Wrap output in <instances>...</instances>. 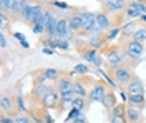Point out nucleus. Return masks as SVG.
Returning <instances> with one entry per match:
<instances>
[{
	"instance_id": "28",
	"label": "nucleus",
	"mask_w": 146,
	"mask_h": 123,
	"mask_svg": "<svg viewBox=\"0 0 146 123\" xmlns=\"http://www.w3.org/2000/svg\"><path fill=\"white\" fill-rule=\"evenodd\" d=\"M72 105H73V108H75V110H80V112H82L83 106H85V100H83L82 96H76V98L72 102Z\"/></svg>"
},
{
	"instance_id": "34",
	"label": "nucleus",
	"mask_w": 146,
	"mask_h": 123,
	"mask_svg": "<svg viewBox=\"0 0 146 123\" xmlns=\"http://www.w3.org/2000/svg\"><path fill=\"white\" fill-rule=\"evenodd\" d=\"M15 103H17V108L18 112H25V103H23V98L18 95L17 98H15Z\"/></svg>"
},
{
	"instance_id": "13",
	"label": "nucleus",
	"mask_w": 146,
	"mask_h": 123,
	"mask_svg": "<svg viewBox=\"0 0 146 123\" xmlns=\"http://www.w3.org/2000/svg\"><path fill=\"white\" fill-rule=\"evenodd\" d=\"M123 7H125V2L123 0H108V2H105V9L111 10V12H118Z\"/></svg>"
},
{
	"instance_id": "37",
	"label": "nucleus",
	"mask_w": 146,
	"mask_h": 123,
	"mask_svg": "<svg viewBox=\"0 0 146 123\" xmlns=\"http://www.w3.org/2000/svg\"><path fill=\"white\" fill-rule=\"evenodd\" d=\"M43 43H45L46 47L56 48V38H46V40H43Z\"/></svg>"
},
{
	"instance_id": "31",
	"label": "nucleus",
	"mask_w": 146,
	"mask_h": 123,
	"mask_svg": "<svg viewBox=\"0 0 146 123\" xmlns=\"http://www.w3.org/2000/svg\"><path fill=\"white\" fill-rule=\"evenodd\" d=\"M90 70H88V66L83 65V63H78V65L75 66V73H80V75H85V73H88Z\"/></svg>"
},
{
	"instance_id": "43",
	"label": "nucleus",
	"mask_w": 146,
	"mask_h": 123,
	"mask_svg": "<svg viewBox=\"0 0 146 123\" xmlns=\"http://www.w3.org/2000/svg\"><path fill=\"white\" fill-rule=\"evenodd\" d=\"M53 5H56L58 9H68V5L63 3V2H53Z\"/></svg>"
},
{
	"instance_id": "16",
	"label": "nucleus",
	"mask_w": 146,
	"mask_h": 123,
	"mask_svg": "<svg viewBox=\"0 0 146 123\" xmlns=\"http://www.w3.org/2000/svg\"><path fill=\"white\" fill-rule=\"evenodd\" d=\"M96 27H100L101 30L110 29V20L106 17V13H103V12L96 13Z\"/></svg>"
},
{
	"instance_id": "19",
	"label": "nucleus",
	"mask_w": 146,
	"mask_h": 123,
	"mask_svg": "<svg viewBox=\"0 0 146 123\" xmlns=\"http://www.w3.org/2000/svg\"><path fill=\"white\" fill-rule=\"evenodd\" d=\"M126 118L129 123H136L139 120V112H138L136 108L129 106V108H126Z\"/></svg>"
},
{
	"instance_id": "4",
	"label": "nucleus",
	"mask_w": 146,
	"mask_h": 123,
	"mask_svg": "<svg viewBox=\"0 0 146 123\" xmlns=\"http://www.w3.org/2000/svg\"><path fill=\"white\" fill-rule=\"evenodd\" d=\"M106 63H108V66L113 68V70L119 68V63H121V53H119L118 48H111V50H108V53H106Z\"/></svg>"
},
{
	"instance_id": "42",
	"label": "nucleus",
	"mask_w": 146,
	"mask_h": 123,
	"mask_svg": "<svg viewBox=\"0 0 146 123\" xmlns=\"http://www.w3.org/2000/svg\"><path fill=\"white\" fill-rule=\"evenodd\" d=\"M2 123H15V120H13V118H9V116H5V115H3V116H2Z\"/></svg>"
},
{
	"instance_id": "3",
	"label": "nucleus",
	"mask_w": 146,
	"mask_h": 123,
	"mask_svg": "<svg viewBox=\"0 0 146 123\" xmlns=\"http://www.w3.org/2000/svg\"><path fill=\"white\" fill-rule=\"evenodd\" d=\"M82 20H83V25H82L83 32H91V30L96 29V13L85 12V13H82Z\"/></svg>"
},
{
	"instance_id": "36",
	"label": "nucleus",
	"mask_w": 146,
	"mask_h": 123,
	"mask_svg": "<svg viewBox=\"0 0 146 123\" xmlns=\"http://www.w3.org/2000/svg\"><path fill=\"white\" fill-rule=\"evenodd\" d=\"M128 17H131V19H135V17H141V13L138 12V10H135V9H131V7H128Z\"/></svg>"
},
{
	"instance_id": "26",
	"label": "nucleus",
	"mask_w": 146,
	"mask_h": 123,
	"mask_svg": "<svg viewBox=\"0 0 146 123\" xmlns=\"http://www.w3.org/2000/svg\"><path fill=\"white\" fill-rule=\"evenodd\" d=\"M22 17L27 20L28 23L33 20V5H27V9L23 10V13H22Z\"/></svg>"
},
{
	"instance_id": "47",
	"label": "nucleus",
	"mask_w": 146,
	"mask_h": 123,
	"mask_svg": "<svg viewBox=\"0 0 146 123\" xmlns=\"http://www.w3.org/2000/svg\"><path fill=\"white\" fill-rule=\"evenodd\" d=\"M15 37H17L20 42H25V38H23V35H22V33H15Z\"/></svg>"
},
{
	"instance_id": "6",
	"label": "nucleus",
	"mask_w": 146,
	"mask_h": 123,
	"mask_svg": "<svg viewBox=\"0 0 146 123\" xmlns=\"http://www.w3.org/2000/svg\"><path fill=\"white\" fill-rule=\"evenodd\" d=\"M56 86L60 90V93H68V92H73V83L68 76H60L56 80Z\"/></svg>"
},
{
	"instance_id": "17",
	"label": "nucleus",
	"mask_w": 146,
	"mask_h": 123,
	"mask_svg": "<svg viewBox=\"0 0 146 123\" xmlns=\"http://www.w3.org/2000/svg\"><path fill=\"white\" fill-rule=\"evenodd\" d=\"M27 2H23V0H15V3H13V7H12V10H10V12H12V13H13V15H22V13H23V10L27 9Z\"/></svg>"
},
{
	"instance_id": "8",
	"label": "nucleus",
	"mask_w": 146,
	"mask_h": 123,
	"mask_svg": "<svg viewBox=\"0 0 146 123\" xmlns=\"http://www.w3.org/2000/svg\"><path fill=\"white\" fill-rule=\"evenodd\" d=\"M58 102H60V95L55 93V92H50V93H48L45 98L42 100V103H43V106H45V108H53V106H56V105H58Z\"/></svg>"
},
{
	"instance_id": "14",
	"label": "nucleus",
	"mask_w": 146,
	"mask_h": 123,
	"mask_svg": "<svg viewBox=\"0 0 146 123\" xmlns=\"http://www.w3.org/2000/svg\"><path fill=\"white\" fill-rule=\"evenodd\" d=\"M56 23H58V20L52 17L50 23L46 25V29H45V33L48 35V38H56L58 37V33H56Z\"/></svg>"
},
{
	"instance_id": "32",
	"label": "nucleus",
	"mask_w": 146,
	"mask_h": 123,
	"mask_svg": "<svg viewBox=\"0 0 146 123\" xmlns=\"http://www.w3.org/2000/svg\"><path fill=\"white\" fill-rule=\"evenodd\" d=\"M80 116H82V112H80V110H75V108H73L72 112H70V115L66 116V122H72V120H76V118H80Z\"/></svg>"
},
{
	"instance_id": "25",
	"label": "nucleus",
	"mask_w": 146,
	"mask_h": 123,
	"mask_svg": "<svg viewBox=\"0 0 146 123\" xmlns=\"http://www.w3.org/2000/svg\"><path fill=\"white\" fill-rule=\"evenodd\" d=\"M129 7H131V9H135V10H138L141 15H145V13H146V3H143V2H131V3H129Z\"/></svg>"
},
{
	"instance_id": "29",
	"label": "nucleus",
	"mask_w": 146,
	"mask_h": 123,
	"mask_svg": "<svg viewBox=\"0 0 146 123\" xmlns=\"http://www.w3.org/2000/svg\"><path fill=\"white\" fill-rule=\"evenodd\" d=\"M121 32H123L125 35H131V33L135 35V33H136V27H135V23H133V22H129L128 25H125V29L121 30Z\"/></svg>"
},
{
	"instance_id": "1",
	"label": "nucleus",
	"mask_w": 146,
	"mask_h": 123,
	"mask_svg": "<svg viewBox=\"0 0 146 123\" xmlns=\"http://www.w3.org/2000/svg\"><path fill=\"white\" fill-rule=\"evenodd\" d=\"M106 83H103V82H98V83H95V86L91 88L90 92V100L91 102H103V98L106 96L108 93V88H106Z\"/></svg>"
},
{
	"instance_id": "12",
	"label": "nucleus",
	"mask_w": 146,
	"mask_h": 123,
	"mask_svg": "<svg viewBox=\"0 0 146 123\" xmlns=\"http://www.w3.org/2000/svg\"><path fill=\"white\" fill-rule=\"evenodd\" d=\"M68 25H70V29H72L73 32L82 30V25H83L82 15H72V17L68 19Z\"/></svg>"
},
{
	"instance_id": "41",
	"label": "nucleus",
	"mask_w": 146,
	"mask_h": 123,
	"mask_svg": "<svg viewBox=\"0 0 146 123\" xmlns=\"http://www.w3.org/2000/svg\"><path fill=\"white\" fill-rule=\"evenodd\" d=\"M7 47V38L3 33H0V48H5Z\"/></svg>"
},
{
	"instance_id": "11",
	"label": "nucleus",
	"mask_w": 146,
	"mask_h": 123,
	"mask_svg": "<svg viewBox=\"0 0 146 123\" xmlns=\"http://www.w3.org/2000/svg\"><path fill=\"white\" fill-rule=\"evenodd\" d=\"M50 92H52V90H50L46 85H43V83H36V85L33 86V92H32V93H33V96H38V98L43 100Z\"/></svg>"
},
{
	"instance_id": "20",
	"label": "nucleus",
	"mask_w": 146,
	"mask_h": 123,
	"mask_svg": "<svg viewBox=\"0 0 146 123\" xmlns=\"http://www.w3.org/2000/svg\"><path fill=\"white\" fill-rule=\"evenodd\" d=\"M43 76H45L46 80H58L60 78V72L56 68H46L45 72H43Z\"/></svg>"
},
{
	"instance_id": "30",
	"label": "nucleus",
	"mask_w": 146,
	"mask_h": 123,
	"mask_svg": "<svg viewBox=\"0 0 146 123\" xmlns=\"http://www.w3.org/2000/svg\"><path fill=\"white\" fill-rule=\"evenodd\" d=\"M113 115L125 116V115H126V108H125V105H116V106L113 108Z\"/></svg>"
},
{
	"instance_id": "40",
	"label": "nucleus",
	"mask_w": 146,
	"mask_h": 123,
	"mask_svg": "<svg viewBox=\"0 0 146 123\" xmlns=\"http://www.w3.org/2000/svg\"><path fill=\"white\" fill-rule=\"evenodd\" d=\"M5 23H7V15L0 12V27L3 29V27H5Z\"/></svg>"
},
{
	"instance_id": "45",
	"label": "nucleus",
	"mask_w": 146,
	"mask_h": 123,
	"mask_svg": "<svg viewBox=\"0 0 146 123\" xmlns=\"http://www.w3.org/2000/svg\"><path fill=\"white\" fill-rule=\"evenodd\" d=\"M15 122H17V123H30V122L27 120V118H23V116H20V118H17Z\"/></svg>"
},
{
	"instance_id": "44",
	"label": "nucleus",
	"mask_w": 146,
	"mask_h": 123,
	"mask_svg": "<svg viewBox=\"0 0 146 123\" xmlns=\"http://www.w3.org/2000/svg\"><path fill=\"white\" fill-rule=\"evenodd\" d=\"M43 53L45 55H53V48H43Z\"/></svg>"
},
{
	"instance_id": "15",
	"label": "nucleus",
	"mask_w": 146,
	"mask_h": 123,
	"mask_svg": "<svg viewBox=\"0 0 146 123\" xmlns=\"http://www.w3.org/2000/svg\"><path fill=\"white\" fill-rule=\"evenodd\" d=\"M101 103L105 105V108L113 110V108L116 106V96H115V93H113V92H108V93H106V96L103 98V102H101Z\"/></svg>"
},
{
	"instance_id": "48",
	"label": "nucleus",
	"mask_w": 146,
	"mask_h": 123,
	"mask_svg": "<svg viewBox=\"0 0 146 123\" xmlns=\"http://www.w3.org/2000/svg\"><path fill=\"white\" fill-rule=\"evenodd\" d=\"M22 47H25V48H28V47H30V45H28V42H27V40H25V42H22Z\"/></svg>"
},
{
	"instance_id": "33",
	"label": "nucleus",
	"mask_w": 146,
	"mask_h": 123,
	"mask_svg": "<svg viewBox=\"0 0 146 123\" xmlns=\"http://www.w3.org/2000/svg\"><path fill=\"white\" fill-rule=\"evenodd\" d=\"M110 123H128L125 116H118V115H111L110 116Z\"/></svg>"
},
{
	"instance_id": "49",
	"label": "nucleus",
	"mask_w": 146,
	"mask_h": 123,
	"mask_svg": "<svg viewBox=\"0 0 146 123\" xmlns=\"http://www.w3.org/2000/svg\"><path fill=\"white\" fill-rule=\"evenodd\" d=\"M46 123H53V118H50V116H46Z\"/></svg>"
},
{
	"instance_id": "50",
	"label": "nucleus",
	"mask_w": 146,
	"mask_h": 123,
	"mask_svg": "<svg viewBox=\"0 0 146 123\" xmlns=\"http://www.w3.org/2000/svg\"><path fill=\"white\" fill-rule=\"evenodd\" d=\"M141 20H143V22H146V13H145V15H141Z\"/></svg>"
},
{
	"instance_id": "7",
	"label": "nucleus",
	"mask_w": 146,
	"mask_h": 123,
	"mask_svg": "<svg viewBox=\"0 0 146 123\" xmlns=\"http://www.w3.org/2000/svg\"><path fill=\"white\" fill-rule=\"evenodd\" d=\"M128 93L129 95H145V86L139 80H131L126 86Z\"/></svg>"
},
{
	"instance_id": "2",
	"label": "nucleus",
	"mask_w": 146,
	"mask_h": 123,
	"mask_svg": "<svg viewBox=\"0 0 146 123\" xmlns=\"http://www.w3.org/2000/svg\"><path fill=\"white\" fill-rule=\"evenodd\" d=\"M126 52H128V57L139 58L145 52V47H143V43H139L136 40H129L126 43Z\"/></svg>"
},
{
	"instance_id": "21",
	"label": "nucleus",
	"mask_w": 146,
	"mask_h": 123,
	"mask_svg": "<svg viewBox=\"0 0 146 123\" xmlns=\"http://www.w3.org/2000/svg\"><path fill=\"white\" fill-rule=\"evenodd\" d=\"M75 98H76V96H75V93H73V92H68V93H62V95H60V103H62V106H65V105L72 103Z\"/></svg>"
},
{
	"instance_id": "18",
	"label": "nucleus",
	"mask_w": 146,
	"mask_h": 123,
	"mask_svg": "<svg viewBox=\"0 0 146 123\" xmlns=\"http://www.w3.org/2000/svg\"><path fill=\"white\" fill-rule=\"evenodd\" d=\"M0 105H2V110H3V112H12V110L15 108V100L10 98V96H2Z\"/></svg>"
},
{
	"instance_id": "9",
	"label": "nucleus",
	"mask_w": 146,
	"mask_h": 123,
	"mask_svg": "<svg viewBox=\"0 0 146 123\" xmlns=\"http://www.w3.org/2000/svg\"><path fill=\"white\" fill-rule=\"evenodd\" d=\"M68 30H70V25H68V20H66V19H58V23H56V33H58V37H56V38L63 40Z\"/></svg>"
},
{
	"instance_id": "35",
	"label": "nucleus",
	"mask_w": 146,
	"mask_h": 123,
	"mask_svg": "<svg viewBox=\"0 0 146 123\" xmlns=\"http://www.w3.org/2000/svg\"><path fill=\"white\" fill-rule=\"evenodd\" d=\"M56 48H62V50H68V42L66 40H60V38H56Z\"/></svg>"
},
{
	"instance_id": "10",
	"label": "nucleus",
	"mask_w": 146,
	"mask_h": 123,
	"mask_svg": "<svg viewBox=\"0 0 146 123\" xmlns=\"http://www.w3.org/2000/svg\"><path fill=\"white\" fill-rule=\"evenodd\" d=\"M83 58L86 60V62H91V63H95L96 66L101 65V58L96 55V50H93V48H88V50H85L83 52Z\"/></svg>"
},
{
	"instance_id": "23",
	"label": "nucleus",
	"mask_w": 146,
	"mask_h": 123,
	"mask_svg": "<svg viewBox=\"0 0 146 123\" xmlns=\"http://www.w3.org/2000/svg\"><path fill=\"white\" fill-rule=\"evenodd\" d=\"M129 103L131 105H138V106H141V105H145V95H129Z\"/></svg>"
},
{
	"instance_id": "27",
	"label": "nucleus",
	"mask_w": 146,
	"mask_h": 123,
	"mask_svg": "<svg viewBox=\"0 0 146 123\" xmlns=\"http://www.w3.org/2000/svg\"><path fill=\"white\" fill-rule=\"evenodd\" d=\"M101 45H103V38L100 37H93L90 40V48H93V50H98Z\"/></svg>"
},
{
	"instance_id": "5",
	"label": "nucleus",
	"mask_w": 146,
	"mask_h": 123,
	"mask_svg": "<svg viewBox=\"0 0 146 123\" xmlns=\"http://www.w3.org/2000/svg\"><path fill=\"white\" fill-rule=\"evenodd\" d=\"M113 75H115V80L118 83H129V80H131V72H129V68H126V66L116 68L113 72Z\"/></svg>"
},
{
	"instance_id": "38",
	"label": "nucleus",
	"mask_w": 146,
	"mask_h": 123,
	"mask_svg": "<svg viewBox=\"0 0 146 123\" xmlns=\"http://www.w3.org/2000/svg\"><path fill=\"white\" fill-rule=\"evenodd\" d=\"M32 29H33V33H43V32H45V27L40 25V23H38V25H33Z\"/></svg>"
},
{
	"instance_id": "39",
	"label": "nucleus",
	"mask_w": 146,
	"mask_h": 123,
	"mask_svg": "<svg viewBox=\"0 0 146 123\" xmlns=\"http://www.w3.org/2000/svg\"><path fill=\"white\" fill-rule=\"evenodd\" d=\"M118 33H121V30H119V29H113V30H111V32H110V35H108V37H106V38H108V40H113V38L116 37Z\"/></svg>"
},
{
	"instance_id": "46",
	"label": "nucleus",
	"mask_w": 146,
	"mask_h": 123,
	"mask_svg": "<svg viewBox=\"0 0 146 123\" xmlns=\"http://www.w3.org/2000/svg\"><path fill=\"white\" fill-rule=\"evenodd\" d=\"M72 123H86V122H85V118H83V115H82L80 118H76V120H73Z\"/></svg>"
},
{
	"instance_id": "24",
	"label": "nucleus",
	"mask_w": 146,
	"mask_h": 123,
	"mask_svg": "<svg viewBox=\"0 0 146 123\" xmlns=\"http://www.w3.org/2000/svg\"><path fill=\"white\" fill-rule=\"evenodd\" d=\"M133 40H136V42H139V43H145L146 42V29L136 30V33L133 35Z\"/></svg>"
},
{
	"instance_id": "22",
	"label": "nucleus",
	"mask_w": 146,
	"mask_h": 123,
	"mask_svg": "<svg viewBox=\"0 0 146 123\" xmlns=\"http://www.w3.org/2000/svg\"><path fill=\"white\" fill-rule=\"evenodd\" d=\"M73 93L76 95V96H82V98H85V96H86V90H85L83 83H80V82L73 83Z\"/></svg>"
}]
</instances>
